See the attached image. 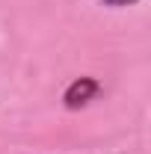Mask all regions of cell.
Masks as SVG:
<instances>
[{
	"mask_svg": "<svg viewBox=\"0 0 151 154\" xmlns=\"http://www.w3.org/2000/svg\"><path fill=\"white\" fill-rule=\"evenodd\" d=\"M98 92H101V83L95 77H77V80H71L65 86V92H62V107L65 110H80L89 101H95Z\"/></svg>",
	"mask_w": 151,
	"mask_h": 154,
	"instance_id": "cell-1",
	"label": "cell"
},
{
	"mask_svg": "<svg viewBox=\"0 0 151 154\" xmlns=\"http://www.w3.org/2000/svg\"><path fill=\"white\" fill-rule=\"evenodd\" d=\"M104 6H110V9H122V6H133V3H139V0H101Z\"/></svg>",
	"mask_w": 151,
	"mask_h": 154,
	"instance_id": "cell-2",
	"label": "cell"
}]
</instances>
